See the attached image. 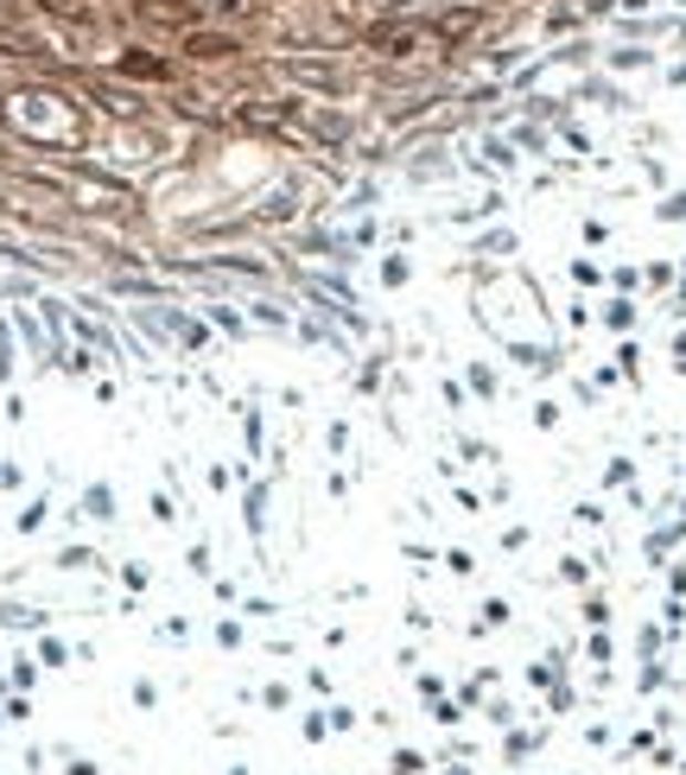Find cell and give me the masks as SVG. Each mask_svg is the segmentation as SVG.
<instances>
[{
	"label": "cell",
	"mask_w": 686,
	"mask_h": 775,
	"mask_svg": "<svg viewBox=\"0 0 686 775\" xmlns=\"http://www.w3.org/2000/svg\"><path fill=\"white\" fill-rule=\"evenodd\" d=\"M122 71H127V77H166V64H159V57H140V52H127Z\"/></svg>",
	"instance_id": "cell-1"
}]
</instances>
